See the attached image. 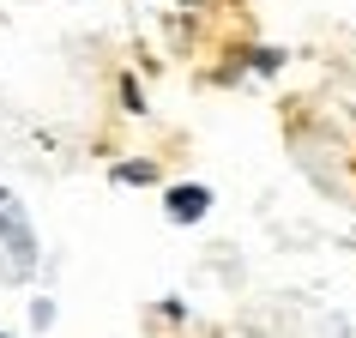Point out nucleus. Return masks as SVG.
Segmentation results:
<instances>
[{"instance_id":"obj_1","label":"nucleus","mask_w":356,"mask_h":338,"mask_svg":"<svg viewBox=\"0 0 356 338\" xmlns=\"http://www.w3.org/2000/svg\"><path fill=\"white\" fill-rule=\"evenodd\" d=\"M0 242H6V254H13V272H19V278H31V266H37V236H31L19 200H13L6 188H0Z\"/></svg>"},{"instance_id":"obj_2","label":"nucleus","mask_w":356,"mask_h":338,"mask_svg":"<svg viewBox=\"0 0 356 338\" xmlns=\"http://www.w3.org/2000/svg\"><path fill=\"white\" fill-rule=\"evenodd\" d=\"M163 211H169V224H200L211 211V188L206 182H181V188L163 193Z\"/></svg>"},{"instance_id":"obj_3","label":"nucleus","mask_w":356,"mask_h":338,"mask_svg":"<svg viewBox=\"0 0 356 338\" xmlns=\"http://www.w3.org/2000/svg\"><path fill=\"white\" fill-rule=\"evenodd\" d=\"M115 182H121V188H151V182H157V163H145V157L115 163Z\"/></svg>"},{"instance_id":"obj_4","label":"nucleus","mask_w":356,"mask_h":338,"mask_svg":"<svg viewBox=\"0 0 356 338\" xmlns=\"http://www.w3.org/2000/svg\"><path fill=\"white\" fill-rule=\"evenodd\" d=\"M121 103H127V109H145V91H139V79H121Z\"/></svg>"},{"instance_id":"obj_5","label":"nucleus","mask_w":356,"mask_h":338,"mask_svg":"<svg viewBox=\"0 0 356 338\" xmlns=\"http://www.w3.org/2000/svg\"><path fill=\"white\" fill-rule=\"evenodd\" d=\"M254 67H260V73H272V67H284V55H278V49H254Z\"/></svg>"},{"instance_id":"obj_6","label":"nucleus","mask_w":356,"mask_h":338,"mask_svg":"<svg viewBox=\"0 0 356 338\" xmlns=\"http://www.w3.org/2000/svg\"><path fill=\"white\" fill-rule=\"evenodd\" d=\"M0 338H6V332H0Z\"/></svg>"}]
</instances>
